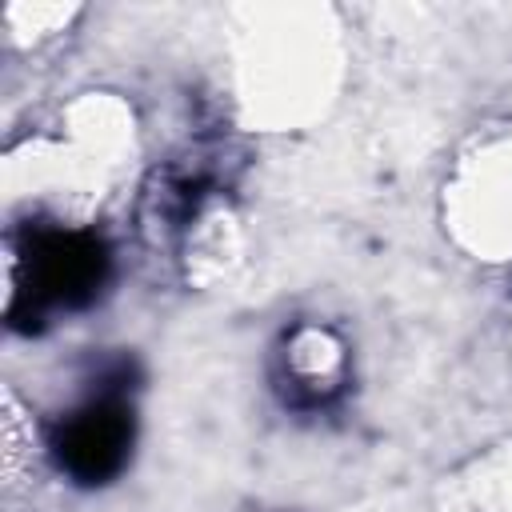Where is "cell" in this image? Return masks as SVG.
<instances>
[{"instance_id":"cell-2","label":"cell","mask_w":512,"mask_h":512,"mask_svg":"<svg viewBox=\"0 0 512 512\" xmlns=\"http://www.w3.org/2000/svg\"><path fill=\"white\" fill-rule=\"evenodd\" d=\"M132 448V408L120 400V392H104L80 412H72L56 436L52 452L60 468L80 484H104L112 480Z\"/></svg>"},{"instance_id":"cell-1","label":"cell","mask_w":512,"mask_h":512,"mask_svg":"<svg viewBox=\"0 0 512 512\" xmlns=\"http://www.w3.org/2000/svg\"><path fill=\"white\" fill-rule=\"evenodd\" d=\"M108 248L92 232H40L24 252V284L12 288L8 312L28 304L32 316L44 308H84L108 280Z\"/></svg>"}]
</instances>
